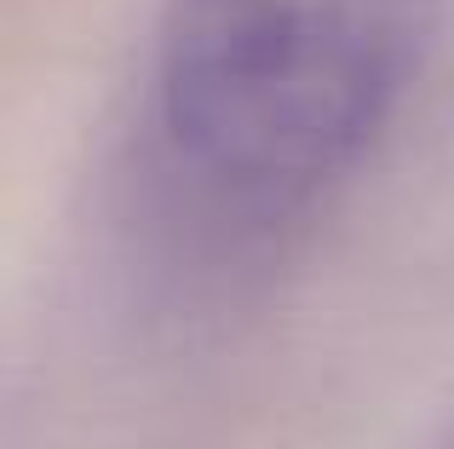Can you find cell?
I'll return each mask as SVG.
<instances>
[{
  "label": "cell",
  "mask_w": 454,
  "mask_h": 449,
  "mask_svg": "<svg viewBox=\"0 0 454 449\" xmlns=\"http://www.w3.org/2000/svg\"><path fill=\"white\" fill-rule=\"evenodd\" d=\"M449 0H167L150 127L207 224L270 236L328 202L420 81Z\"/></svg>",
  "instance_id": "cell-1"
}]
</instances>
